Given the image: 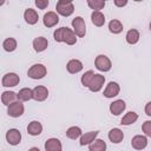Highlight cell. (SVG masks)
<instances>
[{"label": "cell", "mask_w": 151, "mask_h": 151, "mask_svg": "<svg viewBox=\"0 0 151 151\" xmlns=\"http://www.w3.org/2000/svg\"><path fill=\"white\" fill-rule=\"evenodd\" d=\"M45 150L46 151H60L61 150V143L57 138H50L45 143Z\"/></svg>", "instance_id": "obj_15"}, {"label": "cell", "mask_w": 151, "mask_h": 151, "mask_svg": "<svg viewBox=\"0 0 151 151\" xmlns=\"http://www.w3.org/2000/svg\"><path fill=\"white\" fill-rule=\"evenodd\" d=\"M98 136V131H91V132H86L85 134H83L80 137V145H87L91 144L96 137Z\"/></svg>", "instance_id": "obj_23"}, {"label": "cell", "mask_w": 151, "mask_h": 151, "mask_svg": "<svg viewBox=\"0 0 151 151\" xmlns=\"http://www.w3.org/2000/svg\"><path fill=\"white\" fill-rule=\"evenodd\" d=\"M47 45H48V41L46 38L44 37H38L33 40V47L37 52H42L47 48Z\"/></svg>", "instance_id": "obj_17"}, {"label": "cell", "mask_w": 151, "mask_h": 151, "mask_svg": "<svg viewBox=\"0 0 151 151\" xmlns=\"http://www.w3.org/2000/svg\"><path fill=\"white\" fill-rule=\"evenodd\" d=\"M94 64H96V67H97L99 71H103V72L110 71V70H111V66H112L111 60H110L106 55H103V54H100V55H98V57L96 58Z\"/></svg>", "instance_id": "obj_4"}, {"label": "cell", "mask_w": 151, "mask_h": 151, "mask_svg": "<svg viewBox=\"0 0 151 151\" xmlns=\"http://www.w3.org/2000/svg\"><path fill=\"white\" fill-rule=\"evenodd\" d=\"M138 40H139V32L137 31V29H130L127 33H126V41L129 42V44H131V45H133V44H137L138 42Z\"/></svg>", "instance_id": "obj_28"}, {"label": "cell", "mask_w": 151, "mask_h": 151, "mask_svg": "<svg viewBox=\"0 0 151 151\" xmlns=\"http://www.w3.org/2000/svg\"><path fill=\"white\" fill-rule=\"evenodd\" d=\"M20 81V78L18 74L15 73H7L2 78V86L5 87H12V86H17Z\"/></svg>", "instance_id": "obj_8"}, {"label": "cell", "mask_w": 151, "mask_h": 151, "mask_svg": "<svg viewBox=\"0 0 151 151\" xmlns=\"http://www.w3.org/2000/svg\"><path fill=\"white\" fill-rule=\"evenodd\" d=\"M76 32L71 31L67 27H60L58 29H55L53 37L54 40L58 42H66L67 45H73L77 41V37H76Z\"/></svg>", "instance_id": "obj_1"}, {"label": "cell", "mask_w": 151, "mask_h": 151, "mask_svg": "<svg viewBox=\"0 0 151 151\" xmlns=\"http://www.w3.org/2000/svg\"><path fill=\"white\" fill-rule=\"evenodd\" d=\"M66 67H67V71L70 73H73L74 74V73H78V72H80L83 70V64L78 59H72V60H70L67 63V66Z\"/></svg>", "instance_id": "obj_18"}, {"label": "cell", "mask_w": 151, "mask_h": 151, "mask_svg": "<svg viewBox=\"0 0 151 151\" xmlns=\"http://www.w3.org/2000/svg\"><path fill=\"white\" fill-rule=\"evenodd\" d=\"M72 26L74 28V32L78 37H84L86 33V26L84 22V19L81 17H77L72 20Z\"/></svg>", "instance_id": "obj_6"}, {"label": "cell", "mask_w": 151, "mask_h": 151, "mask_svg": "<svg viewBox=\"0 0 151 151\" xmlns=\"http://www.w3.org/2000/svg\"><path fill=\"white\" fill-rule=\"evenodd\" d=\"M104 1H106V0H104Z\"/></svg>", "instance_id": "obj_41"}, {"label": "cell", "mask_w": 151, "mask_h": 151, "mask_svg": "<svg viewBox=\"0 0 151 151\" xmlns=\"http://www.w3.org/2000/svg\"><path fill=\"white\" fill-rule=\"evenodd\" d=\"M134 1H142V0H134Z\"/></svg>", "instance_id": "obj_40"}, {"label": "cell", "mask_w": 151, "mask_h": 151, "mask_svg": "<svg viewBox=\"0 0 151 151\" xmlns=\"http://www.w3.org/2000/svg\"><path fill=\"white\" fill-rule=\"evenodd\" d=\"M109 29H110L111 33L118 34V33H120V32L123 31V25H122V22H120L119 20L113 19V20H111V21L109 22Z\"/></svg>", "instance_id": "obj_26"}, {"label": "cell", "mask_w": 151, "mask_h": 151, "mask_svg": "<svg viewBox=\"0 0 151 151\" xmlns=\"http://www.w3.org/2000/svg\"><path fill=\"white\" fill-rule=\"evenodd\" d=\"M55 9L57 12L63 15V17H68L71 15L73 12H74V6L72 5V2H68V4H63V2H58L57 6H55Z\"/></svg>", "instance_id": "obj_7"}, {"label": "cell", "mask_w": 151, "mask_h": 151, "mask_svg": "<svg viewBox=\"0 0 151 151\" xmlns=\"http://www.w3.org/2000/svg\"><path fill=\"white\" fill-rule=\"evenodd\" d=\"M18 99V94L13 91H5L1 94V101L4 105H9Z\"/></svg>", "instance_id": "obj_19"}, {"label": "cell", "mask_w": 151, "mask_h": 151, "mask_svg": "<svg viewBox=\"0 0 151 151\" xmlns=\"http://www.w3.org/2000/svg\"><path fill=\"white\" fill-rule=\"evenodd\" d=\"M91 19L92 22L98 27H101L105 22V17L100 11H93V13L91 14Z\"/></svg>", "instance_id": "obj_22"}, {"label": "cell", "mask_w": 151, "mask_h": 151, "mask_svg": "<svg viewBox=\"0 0 151 151\" xmlns=\"http://www.w3.org/2000/svg\"><path fill=\"white\" fill-rule=\"evenodd\" d=\"M88 149H90V151H104L106 149V144L103 139H97L90 144Z\"/></svg>", "instance_id": "obj_27"}, {"label": "cell", "mask_w": 151, "mask_h": 151, "mask_svg": "<svg viewBox=\"0 0 151 151\" xmlns=\"http://www.w3.org/2000/svg\"><path fill=\"white\" fill-rule=\"evenodd\" d=\"M125 106H126V105H125V101L122 100V99H119V100L113 101V103L110 105V111H111L112 114L118 116V114H120V113L125 110Z\"/></svg>", "instance_id": "obj_14"}, {"label": "cell", "mask_w": 151, "mask_h": 151, "mask_svg": "<svg viewBox=\"0 0 151 151\" xmlns=\"http://www.w3.org/2000/svg\"><path fill=\"white\" fill-rule=\"evenodd\" d=\"M87 5L90 8L94 9V11H99V9L104 8L105 1L104 0H87Z\"/></svg>", "instance_id": "obj_31"}, {"label": "cell", "mask_w": 151, "mask_h": 151, "mask_svg": "<svg viewBox=\"0 0 151 151\" xmlns=\"http://www.w3.org/2000/svg\"><path fill=\"white\" fill-rule=\"evenodd\" d=\"M6 139L11 145H17L21 140V133L17 129H9L6 133Z\"/></svg>", "instance_id": "obj_9"}, {"label": "cell", "mask_w": 151, "mask_h": 151, "mask_svg": "<svg viewBox=\"0 0 151 151\" xmlns=\"http://www.w3.org/2000/svg\"><path fill=\"white\" fill-rule=\"evenodd\" d=\"M35 6L40 9H45L48 6V0H35Z\"/></svg>", "instance_id": "obj_34"}, {"label": "cell", "mask_w": 151, "mask_h": 151, "mask_svg": "<svg viewBox=\"0 0 151 151\" xmlns=\"http://www.w3.org/2000/svg\"><path fill=\"white\" fill-rule=\"evenodd\" d=\"M42 21H44V25L46 27H53L59 22V17L55 12H47L44 15Z\"/></svg>", "instance_id": "obj_10"}, {"label": "cell", "mask_w": 151, "mask_h": 151, "mask_svg": "<svg viewBox=\"0 0 151 151\" xmlns=\"http://www.w3.org/2000/svg\"><path fill=\"white\" fill-rule=\"evenodd\" d=\"M41 131H42V126H41V124H40L39 122H37V120L31 122V123L28 124V126H27V132H28L31 136H38V134L41 133Z\"/></svg>", "instance_id": "obj_21"}, {"label": "cell", "mask_w": 151, "mask_h": 151, "mask_svg": "<svg viewBox=\"0 0 151 151\" xmlns=\"http://www.w3.org/2000/svg\"><path fill=\"white\" fill-rule=\"evenodd\" d=\"M131 144H132V146H133L134 149H137V150H142V149L146 147V145H147V139H146L145 136H140V134H138V136H134V137L132 138Z\"/></svg>", "instance_id": "obj_13"}, {"label": "cell", "mask_w": 151, "mask_h": 151, "mask_svg": "<svg viewBox=\"0 0 151 151\" xmlns=\"http://www.w3.org/2000/svg\"><path fill=\"white\" fill-rule=\"evenodd\" d=\"M73 0H59V2H63V4H68V2H72Z\"/></svg>", "instance_id": "obj_37"}, {"label": "cell", "mask_w": 151, "mask_h": 151, "mask_svg": "<svg viewBox=\"0 0 151 151\" xmlns=\"http://www.w3.org/2000/svg\"><path fill=\"white\" fill-rule=\"evenodd\" d=\"M24 18H25L26 22L29 24V25H34V24H37V22H38V19H39L38 13H37L34 9H32V8H27V9L25 11V13H24Z\"/></svg>", "instance_id": "obj_16"}, {"label": "cell", "mask_w": 151, "mask_h": 151, "mask_svg": "<svg viewBox=\"0 0 151 151\" xmlns=\"http://www.w3.org/2000/svg\"><path fill=\"white\" fill-rule=\"evenodd\" d=\"M4 2H5V0H1V1H0V5H2Z\"/></svg>", "instance_id": "obj_38"}, {"label": "cell", "mask_w": 151, "mask_h": 151, "mask_svg": "<svg viewBox=\"0 0 151 151\" xmlns=\"http://www.w3.org/2000/svg\"><path fill=\"white\" fill-rule=\"evenodd\" d=\"M94 76V72L93 71H87V72H85L84 74H83V77H81V84L84 85V86H86V87H88V84H90V81H91V79H92V77Z\"/></svg>", "instance_id": "obj_32"}, {"label": "cell", "mask_w": 151, "mask_h": 151, "mask_svg": "<svg viewBox=\"0 0 151 151\" xmlns=\"http://www.w3.org/2000/svg\"><path fill=\"white\" fill-rule=\"evenodd\" d=\"M142 130H143V132H144L147 137H151V120L144 122V124H143V126H142Z\"/></svg>", "instance_id": "obj_33"}, {"label": "cell", "mask_w": 151, "mask_h": 151, "mask_svg": "<svg viewBox=\"0 0 151 151\" xmlns=\"http://www.w3.org/2000/svg\"><path fill=\"white\" fill-rule=\"evenodd\" d=\"M150 29H151V22H150Z\"/></svg>", "instance_id": "obj_39"}, {"label": "cell", "mask_w": 151, "mask_h": 151, "mask_svg": "<svg viewBox=\"0 0 151 151\" xmlns=\"http://www.w3.org/2000/svg\"><path fill=\"white\" fill-rule=\"evenodd\" d=\"M2 47L6 52H12L17 48V41L14 38H7L4 42H2Z\"/></svg>", "instance_id": "obj_29"}, {"label": "cell", "mask_w": 151, "mask_h": 151, "mask_svg": "<svg viewBox=\"0 0 151 151\" xmlns=\"http://www.w3.org/2000/svg\"><path fill=\"white\" fill-rule=\"evenodd\" d=\"M145 113L151 117V101H149L146 104V106H145Z\"/></svg>", "instance_id": "obj_36"}, {"label": "cell", "mask_w": 151, "mask_h": 151, "mask_svg": "<svg viewBox=\"0 0 151 151\" xmlns=\"http://www.w3.org/2000/svg\"><path fill=\"white\" fill-rule=\"evenodd\" d=\"M46 67L42 64H35L31 66V68L27 72V76L32 79H41L46 76Z\"/></svg>", "instance_id": "obj_2"}, {"label": "cell", "mask_w": 151, "mask_h": 151, "mask_svg": "<svg viewBox=\"0 0 151 151\" xmlns=\"http://www.w3.org/2000/svg\"><path fill=\"white\" fill-rule=\"evenodd\" d=\"M119 85L117 84V83H114V81H111V83H109V85L106 86V88L104 90V97H106V98H113V97H116V96H118V93H119Z\"/></svg>", "instance_id": "obj_11"}, {"label": "cell", "mask_w": 151, "mask_h": 151, "mask_svg": "<svg viewBox=\"0 0 151 151\" xmlns=\"http://www.w3.org/2000/svg\"><path fill=\"white\" fill-rule=\"evenodd\" d=\"M33 98V90L31 88H21L18 92V99L21 101H27Z\"/></svg>", "instance_id": "obj_25"}, {"label": "cell", "mask_w": 151, "mask_h": 151, "mask_svg": "<svg viewBox=\"0 0 151 151\" xmlns=\"http://www.w3.org/2000/svg\"><path fill=\"white\" fill-rule=\"evenodd\" d=\"M123 138H124V133H123V131L119 130V129H112V130L109 132V139H110L112 143L118 144V143H120V142L123 140Z\"/></svg>", "instance_id": "obj_20"}, {"label": "cell", "mask_w": 151, "mask_h": 151, "mask_svg": "<svg viewBox=\"0 0 151 151\" xmlns=\"http://www.w3.org/2000/svg\"><path fill=\"white\" fill-rule=\"evenodd\" d=\"M104 81H105L104 76H101V74H96V73H94V76L92 77V79H91V81H90V84H88V88H90L92 92H98V91H100V88L103 87Z\"/></svg>", "instance_id": "obj_5"}, {"label": "cell", "mask_w": 151, "mask_h": 151, "mask_svg": "<svg viewBox=\"0 0 151 151\" xmlns=\"http://www.w3.org/2000/svg\"><path fill=\"white\" fill-rule=\"evenodd\" d=\"M127 4V0H114V5L117 7H124Z\"/></svg>", "instance_id": "obj_35"}, {"label": "cell", "mask_w": 151, "mask_h": 151, "mask_svg": "<svg viewBox=\"0 0 151 151\" xmlns=\"http://www.w3.org/2000/svg\"><path fill=\"white\" fill-rule=\"evenodd\" d=\"M7 113L13 118H18V117L22 116V113H24V104L21 103V100H15L12 104H9Z\"/></svg>", "instance_id": "obj_3"}, {"label": "cell", "mask_w": 151, "mask_h": 151, "mask_svg": "<svg viewBox=\"0 0 151 151\" xmlns=\"http://www.w3.org/2000/svg\"><path fill=\"white\" fill-rule=\"evenodd\" d=\"M48 91L45 86H37L33 88V99L37 101H42L47 98Z\"/></svg>", "instance_id": "obj_12"}, {"label": "cell", "mask_w": 151, "mask_h": 151, "mask_svg": "<svg viewBox=\"0 0 151 151\" xmlns=\"http://www.w3.org/2000/svg\"><path fill=\"white\" fill-rule=\"evenodd\" d=\"M137 119H138V114H137L136 112L130 111V112H127V113L122 118L120 124H122V125H131V124H133Z\"/></svg>", "instance_id": "obj_24"}, {"label": "cell", "mask_w": 151, "mask_h": 151, "mask_svg": "<svg viewBox=\"0 0 151 151\" xmlns=\"http://www.w3.org/2000/svg\"><path fill=\"white\" fill-rule=\"evenodd\" d=\"M66 136L70 139H77V138H79L81 136V130L78 126H72L66 131Z\"/></svg>", "instance_id": "obj_30"}]
</instances>
